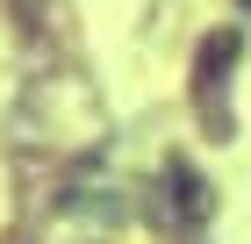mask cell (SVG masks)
<instances>
[{"mask_svg":"<svg viewBox=\"0 0 251 244\" xmlns=\"http://www.w3.org/2000/svg\"><path fill=\"white\" fill-rule=\"evenodd\" d=\"M244 7H251V0H244Z\"/></svg>","mask_w":251,"mask_h":244,"instance_id":"7a4b0ae2","label":"cell"},{"mask_svg":"<svg viewBox=\"0 0 251 244\" xmlns=\"http://www.w3.org/2000/svg\"><path fill=\"white\" fill-rule=\"evenodd\" d=\"M230 57H237V36H215L208 51H201V86H194V94H201V108H208L215 122H230V115H223V72H230Z\"/></svg>","mask_w":251,"mask_h":244,"instance_id":"6da1fadb","label":"cell"}]
</instances>
